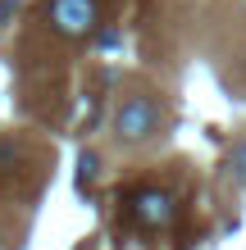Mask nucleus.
Listing matches in <instances>:
<instances>
[{"mask_svg": "<svg viewBox=\"0 0 246 250\" xmlns=\"http://www.w3.org/2000/svg\"><path fill=\"white\" fill-rule=\"evenodd\" d=\"M14 5H19V0H0V19H5V14H9ZM0 27H5V23H0Z\"/></svg>", "mask_w": 246, "mask_h": 250, "instance_id": "39448f33", "label": "nucleus"}, {"mask_svg": "<svg viewBox=\"0 0 246 250\" xmlns=\"http://www.w3.org/2000/svg\"><path fill=\"white\" fill-rule=\"evenodd\" d=\"M173 214H178V200H173L164 187H146V191L133 196V223L141 232H164L173 223Z\"/></svg>", "mask_w": 246, "mask_h": 250, "instance_id": "7ed1b4c3", "label": "nucleus"}, {"mask_svg": "<svg viewBox=\"0 0 246 250\" xmlns=\"http://www.w3.org/2000/svg\"><path fill=\"white\" fill-rule=\"evenodd\" d=\"M46 27L64 41H87L100 23V0H46Z\"/></svg>", "mask_w": 246, "mask_h": 250, "instance_id": "f03ea898", "label": "nucleus"}, {"mask_svg": "<svg viewBox=\"0 0 246 250\" xmlns=\"http://www.w3.org/2000/svg\"><path fill=\"white\" fill-rule=\"evenodd\" d=\"M228 168H233V178H237V182L246 187V137H242V141L233 146V159H228Z\"/></svg>", "mask_w": 246, "mask_h": 250, "instance_id": "20e7f679", "label": "nucleus"}, {"mask_svg": "<svg viewBox=\"0 0 246 250\" xmlns=\"http://www.w3.org/2000/svg\"><path fill=\"white\" fill-rule=\"evenodd\" d=\"M110 127H114V141L119 146H146V141L160 137V127H164V105L155 96H146V91H133V96L119 100Z\"/></svg>", "mask_w": 246, "mask_h": 250, "instance_id": "f257e3e1", "label": "nucleus"}]
</instances>
